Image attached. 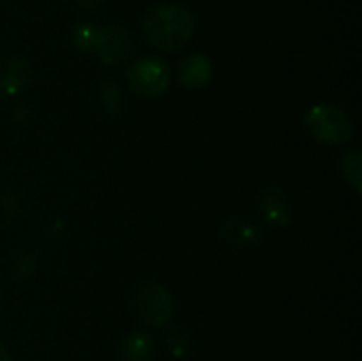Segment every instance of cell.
I'll return each mask as SVG.
<instances>
[{
    "label": "cell",
    "mask_w": 362,
    "mask_h": 361,
    "mask_svg": "<svg viewBox=\"0 0 362 361\" xmlns=\"http://www.w3.org/2000/svg\"><path fill=\"white\" fill-rule=\"evenodd\" d=\"M144 34L147 41L161 52L182 48L194 32V18L186 7L161 4L152 7L144 16Z\"/></svg>",
    "instance_id": "1"
},
{
    "label": "cell",
    "mask_w": 362,
    "mask_h": 361,
    "mask_svg": "<svg viewBox=\"0 0 362 361\" xmlns=\"http://www.w3.org/2000/svg\"><path fill=\"white\" fill-rule=\"evenodd\" d=\"M134 317L147 326H163L173 311V301L168 289L156 282H141L131 294Z\"/></svg>",
    "instance_id": "2"
},
{
    "label": "cell",
    "mask_w": 362,
    "mask_h": 361,
    "mask_svg": "<svg viewBox=\"0 0 362 361\" xmlns=\"http://www.w3.org/2000/svg\"><path fill=\"white\" fill-rule=\"evenodd\" d=\"M306 127L315 140L329 145H341L352 138V122L341 108L317 105L308 112Z\"/></svg>",
    "instance_id": "3"
},
{
    "label": "cell",
    "mask_w": 362,
    "mask_h": 361,
    "mask_svg": "<svg viewBox=\"0 0 362 361\" xmlns=\"http://www.w3.org/2000/svg\"><path fill=\"white\" fill-rule=\"evenodd\" d=\"M129 88L140 98L161 96L170 85V69L165 60L158 57H144L127 69Z\"/></svg>",
    "instance_id": "4"
},
{
    "label": "cell",
    "mask_w": 362,
    "mask_h": 361,
    "mask_svg": "<svg viewBox=\"0 0 362 361\" xmlns=\"http://www.w3.org/2000/svg\"><path fill=\"white\" fill-rule=\"evenodd\" d=\"M131 50H133V38L126 27L119 23H110L99 28L95 52L103 64L119 66L129 59Z\"/></svg>",
    "instance_id": "5"
},
{
    "label": "cell",
    "mask_w": 362,
    "mask_h": 361,
    "mask_svg": "<svg viewBox=\"0 0 362 361\" xmlns=\"http://www.w3.org/2000/svg\"><path fill=\"white\" fill-rule=\"evenodd\" d=\"M32 78V67L23 57H9L0 62V94L14 96L23 91Z\"/></svg>",
    "instance_id": "6"
},
{
    "label": "cell",
    "mask_w": 362,
    "mask_h": 361,
    "mask_svg": "<svg viewBox=\"0 0 362 361\" xmlns=\"http://www.w3.org/2000/svg\"><path fill=\"white\" fill-rule=\"evenodd\" d=\"M212 74V64L205 55H189L182 59L177 66V76H179L180 84L186 87L198 88L202 85L207 84L211 80Z\"/></svg>",
    "instance_id": "7"
},
{
    "label": "cell",
    "mask_w": 362,
    "mask_h": 361,
    "mask_svg": "<svg viewBox=\"0 0 362 361\" xmlns=\"http://www.w3.org/2000/svg\"><path fill=\"white\" fill-rule=\"evenodd\" d=\"M223 236L232 246L246 250L257 246L262 241L260 227L244 218H230L223 225Z\"/></svg>",
    "instance_id": "8"
},
{
    "label": "cell",
    "mask_w": 362,
    "mask_h": 361,
    "mask_svg": "<svg viewBox=\"0 0 362 361\" xmlns=\"http://www.w3.org/2000/svg\"><path fill=\"white\" fill-rule=\"evenodd\" d=\"M260 207L264 216L272 225H286L290 222V209L286 195L279 188L271 186L262 191Z\"/></svg>",
    "instance_id": "9"
},
{
    "label": "cell",
    "mask_w": 362,
    "mask_h": 361,
    "mask_svg": "<svg viewBox=\"0 0 362 361\" xmlns=\"http://www.w3.org/2000/svg\"><path fill=\"white\" fill-rule=\"evenodd\" d=\"M154 340L144 331L127 335L120 343V361H152Z\"/></svg>",
    "instance_id": "10"
},
{
    "label": "cell",
    "mask_w": 362,
    "mask_h": 361,
    "mask_svg": "<svg viewBox=\"0 0 362 361\" xmlns=\"http://www.w3.org/2000/svg\"><path fill=\"white\" fill-rule=\"evenodd\" d=\"M98 96L99 105L108 117H119L124 112L122 92L113 81H103L98 87Z\"/></svg>",
    "instance_id": "11"
},
{
    "label": "cell",
    "mask_w": 362,
    "mask_h": 361,
    "mask_svg": "<svg viewBox=\"0 0 362 361\" xmlns=\"http://www.w3.org/2000/svg\"><path fill=\"white\" fill-rule=\"evenodd\" d=\"M361 151L359 149H352V151L345 152L339 161V173L345 179L349 186H352L356 191H361Z\"/></svg>",
    "instance_id": "12"
},
{
    "label": "cell",
    "mask_w": 362,
    "mask_h": 361,
    "mask_svg": "<svg viewBox=\"0 0 362 361\" xmlns=\"http://www.w3.org/2000/svg\"><path fill=\"white\" fill-rule=\"evenodd\" d=\"M37 258L39 255L35 253V250H25L18 255V258L14 260L13 265V273L20 282L23 280H28L37 269Z\"/></svg>",
    "instance_id": "13"
},
{
    "label": "cell",
    "mask_w": 362,
    "mask_h": 361,
    "mask_svg": "<svg viewBox=\"0 0 362 361\" xmlns=\"http://www.w3.org/2000/svg\"><path fill=\"white\" fill-rule=\"evenodd\" d=\"M99 38V28H95L90 23H81L78 25L73 30V42L76 45V48L83 50V52H92L95 50Z\"/></svg>",
    "instance_id": "14"
},
{
    "label": "cell",
    "mask_w": 362,
    "mask_h": 361,
    "mask_svg": "<svg viewBox=\"0 0 362 361\" xmlns=\"http://www.w3.org/2000/svg\"><path fill=\"white\" fill-rule=\"evenodd\" d=\"M20 214V198L14 193H0V227L13 225Z\"/></svg>",
    "instance_id": "15"
},
{
    "label": "cell",
    "mask_w": 362,
    "mask_h": 361,
    "mask_svg": "<svg viewBox=\"0 0 362 361\" xmlns=\"http://www.w3.org/2000/svg\"><path fill=\"white\" fill-rule=\"evenodd\" d=\"M166 342H168V349L173 356L184 357L187 353H189V336L179 328H172L166 335Z\"/></svg>",
    "instance_id": "16"
},
{
    "label": "cell",
    "mask_w": 362,
    "mask_h": 361,
    "mask_svg": "<svg viewBox=\"0 0 362 361\" xmlns=\"http://www.w3.org/2000/svg\"><path fill=\"white\" fill-rule=\"evenodd\" d=\"M103 2H105V0H76L78 6L85 11H95L98 7H101Z\"/></svg>",
    "instance_id": "17"
},
{
    "label": "cell",
    "mask_w": 362,
    "mask_h": 361,
    "mask_svg": "<svg viewBox=\"0 0 362 361\" xmlns=\"http://www.w3.org/2000/svg\"><path fill=\"white\" fill-rule=\"evenodd\" d=\"M0 361H11L9 353H7V349L2 345V343H0Z\"/></svg>",
    "instance_id": "18"
}]
</instances>
